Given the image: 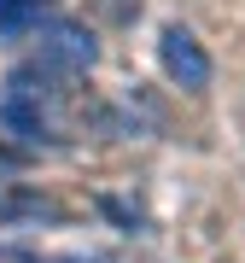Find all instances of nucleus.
I'll list each match as a JSON object with an SVG mask.
<instances>
[{
    "label": "nucleus",
    "instance_id": "3",
    "mask_svg": "<svg viewBox=\"0 0 245 263\" xmlns=\"http://www.w3.org/2000/svg\"><path fill=\"white\" fill-rule=\"evenodd\" d=\"M41 6H53V0H0V29H24V24H35L41 18Z\"/></svg>",
    "mask_w": 245,
    "mask_h": 263
},
{
    "label": "nucleus",
    "instance_id": "1",
    "mask_svg": "<svg viewBox=\"0 0 245 263\" xmlns=\"http://www.w3.org/2000/svg\"><path fill=\"white\" fill-rule=\"evenodd\" d=\"M158 53H164V70H170L181 88H193V94H198V88L210 82V53L198 47V35H193V29L170 24V29L158 35Z\"/></svg>",
    "mask_w": 245,
    "mask_h": 263
},
{
    "label": "nucleus",
    "instance_id": "2",
    "mask_svg": "<svg viewBox=\"0 0 245 263\" xmlns=\"http://www.w3.org/2000/svg\"><path fill=\"white\" fill-rule=\"evenodd\" d=\"M47 65H65V70H88L94 65V35H88L82 24H53L47 29Z\"/></svg>",
    "mask_w": 245,
    "mask_h": 263
}]
</instances>
